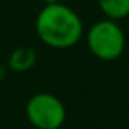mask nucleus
<instances>
[{
	"label": "nucleus",
	"mask_w": 129,
	"mask_h": 129,
	"mask_svg": "<svg viewBox=\"0 0 129 129\" xmlns=\"http://www.w3.org/2000/svg\"><path fill=\"white\" fill-rule=\"evenodd\" d=\"M24 111L34 129H59L67 117L66 105L50 93L34 94L27 100Z\"/></svg>",
	"instance_id": "obj_3"
},
{
	"label": "nucleus",
	"mask_w": 129,
	"mask_h": 129,
	"mask_svg": "<svg viewBox=\"0 0 129 129\" xmlns=\"http://www.w3.org/2000/svg\"><path fill=\"white\" fill-rule=\"evenodd\" d=\"M37 62V52L34 47L29 46H20L14 49L8 58V66L11 70L23 73L30 70Z\"/></svg>",
	"instance_id": "obj_4"
},
{
	"label": "nucleus",
	"mask_w": 129,
	"mask_h": 129,
	"mask_svg": "<svg viewBox=\"0 0 129 129\" xmlns=\"http://www.w3.org/2000/svg\"><path fill=\"white\" fill-rule=\"evenodd\" d=\"M103 15L109 20H123L129 17V0H97Z\"/></svg>",
	"instance_id": "obj_5"
},
{
	"label": "nucleus",
	"mask_w": 129,
	"mask_h": 129,
	"mask_svg": "<svg viewBox=\"0 0 129 129\" xmlns=\"http://www.w3.org/2000/svg\"><path fill=\"white\" fill-rule=\"evenodd\" d=\"M87 44L91 53L102 61H114L121 56L126 46L123 29L115 20H100L90 26Z\"/></svg>",
	"instance_id": "obj_2"
},
{
	"label": "nucleus",
	"mask_w": 129,
	"mask_h": 129,
	"mask_svg": "<svg viewBox=\"0 0 129 129\" xmlns=\"http://www.w3.org/2000/svg\"><path fill=\"white\" fill-rule=\"evenodd\" d=\"M5 76H6V67L0 64V81H3V79H5Z\"/></svg>",
	"instance_id": "obj_6"
},
{
	"label": "nucleus",
	"mask_w": 129,
	"mask_h": 129,
	"mask_svg": "<svg viewBox=\"0 0 129 129\" xmlns=\"http://www.w3.org/2000/svg\"><path fill=\"white\" fill-rule=\"evenodd\" d=\"M38 38L52 49H69L78 44L84 35V23L79 14L61 2L44 5L35 20Z\"/></svg>",
	"instance_id": "obj_1"
},
{
	"label": "nucleus",
	"mask_w": 129,
	"mask_h": 129,
	"mask_svg": "<svg viewBox=\"0 0 129 129\" xmlns=\"http://www.w3.org/2000/svg\"><path fill=\"white\" fill-rule=\"evenodd\" d=\"M41 2L44 5H50V3H58V2H61V0H41Z\"/></svg>",
	"instance_id": "obj_7"
}]
</instances>
